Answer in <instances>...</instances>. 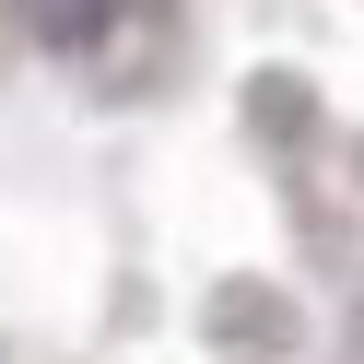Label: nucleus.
<instances>
[{
  "mask_svg": "<svg viewBox=\"0 0 364 364\" xmlns=\"http://www.w3.org/2000/svg\"><path fill=\"white\" fill-rule=\"evenodd\" d=\"M12 12H24L48 48H82V36H106V12H118V0H12Z\"/></svg>",
  "mask_w": 364,
  "mask_h": 364,
  "instance_id": "1",
  "label": "nucleus"
}]
</instances>
